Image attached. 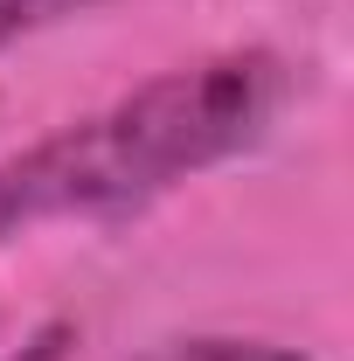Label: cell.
Listing matches in <instances>:
<instances>
[{
	"label": "cell",
	"mask_w": 354,
	"mask_h": 361,
	"mask_svg": "<svg viewBox=\"0 0 354 361\" xmlns=\"http://www.w3.org/2000/svg\"><path fill=\"white\" fill-rule=\"evenodd\" d=\"M77 7H97V0H0V49L49 28V21H63V14H77Z\"/></svg>",
	"instance_id": "cell-3"
},
{
	"label": "cell",
	"mask_w": 354,
	"mask_h": 361,
	"mask_svg": "<svg viewBox=\"0 0 354 361\" xmlns=\"http://www.w3.org/2000/svg\"><path fill=\"white\" fill-rule=\"evenodd\" d=\"M285 104V63L271 49H236L167 70L133 97L77 118L0 167V236L56 216H118L160 188L243 153Z\"/></svg>",
	"instance_id": "cell-1"
},
{
	"label": "cell",
	"mask_w": 354,
	"mask_h": 361,
	"mask_svg": "<svg viewBox=\"0 0 354 361\" xmlns=\"http://www.w3.org/2000/svg\"><path fill=\"white\" fill-rule=\"evenodd\" d=\"M139 361H306L278 341H229V334H195V341H160Z\"/></svg>",
	"instance_id": "cell-2"
}]
</instances>
